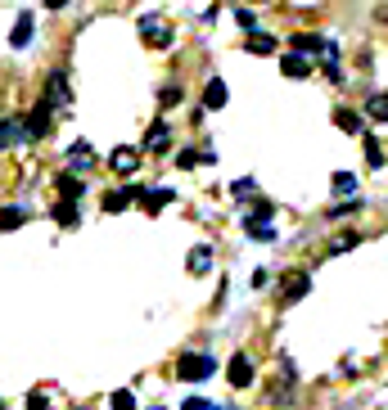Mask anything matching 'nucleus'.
<instances>
[{
    "instance_id": "nucleus-1",
    "label": "nucleus",
    "mask_w": 388,
    "mask_h": 410,
    "mask_svg": "<svg viewBox=\"0 0 388 410\" xmlns=\"http://www.w3.org/2000/svg\"><path fill=\"white\" fill-rule=\"evenodd\" d=\"M271 212L275 207L266 203V198H258V203L244 212V230H249V239H258V244H271L275 239V230H271Z\"/></svg>"
},
{
    "instance_id": "nucleus-2",
    "label": "nucleus",
    "mask_w": 388,
    "mask_h": 410,
    "mask_svg": "<svg viewBox=\"0 0 388 410\" xmlns=\"http://www.w3.org/2000/svg\"><path fill=\"white\" fill-rule=\"evenodd\" d=\"M217 375V361L208 352H186L176 361V379H186V383H203V379H212Z\"/></svg>"
},
{
    "instance_id": "nucleus-3",
    "label": "nucleus",
    "mask_w": 388,
    "mask_h": 410,
    "mask_svg": "<svg viewBox=\"0 0 388 410\" xmlns=\"http://www.w3.org/2000/svg\"><path fill=\"white\" fill-rule=\"evenodd\" d=\"M23 131H28V140H45V135L55 131V104L50 99H41V104L23 118Z\"/></svg>"
},
{
    "instance_id": "nucleus-4",
    "label": "nucleus",
    "mask_w": 388,
    "mask_h": 410,
    "mask_svg": "<svg viewBox=\"0 0 388 410\" xmlns=\"http://www.w3.org/2000/svg\"><path fill=\"white\" fill-rule=\"evenodd\" d=\"M140 203V190L136 185H122V190H108L104 198H100V207L104 212H127V207H136Z\"/></svg>"
},
{
    "instance_id": "nucleus-5",
    "label": "nucleus",
    "mask_w": 388,
    "mask_h": 410,
    "mask_svg": "<svg viewBox=\"0 0 388 410\" xmlns=\"http://www.w3.org/2000/svg\"><path fill=\"white\" fill-rule=\"evenodd\" d=\"M307 289H312V275H307V271H294V275L280 284V302L294 307V302H302V297H307Z\"/></svg>"
},
{
    "instance_id": "nucleus-6",
    "label": "nucleus",
    "mask_w": 388,
    "mask_h": 410,
    "mask_svg": "<svg viewBox=\"0 0 388 410\" xmlns=\"http://www.w3.org/2000/svg\"><path fill=\"white\" fill-rule=\"evenodd\" d=\"M140 36L154 45H172V28L159 18V14H140Z\"/></svg>"
},
{
    "instance_id": "nucleus-7",
    "label": "nucleus",
    "mask_w": 388,
    "mask_h": 410,
    "mask_svg": "<svg viewBox=\"0 0 388 410\" xmlns=\"http://www.w3.org/2000/svg\"><path fill=\"white\" fill-rule=\"evenodd\" d=\"M108 167H113L118 176H131V171L140 167V149H131V144H118L113 154H108Z\"/></svg>"
},
{
    "instance_id": "nucleus-8",
    "label": "nucleus",
    "mask_w": 388,
    "mask_h": 410,
    "mask_svg": "<svg viewBox=\"0 0 388 410\" xmlns=\"http://www.w3.org/2000/svg\"><path fill=\"white\" fill-rule=\"evenodd\" d=\"M91 167H95V149L86 140H77V144L68 149V167L64 171H77V176H81V171H91Z\"/></svg>"
},
{
    "instance_id": "nucleus-9",
    "label": "nucleus",
    "mask_w": 388,
    "mask_h": 410,
    "mask_svg": "<svg viewBox=\"0 0 388 410\" xmlns=\"http://www.w3.org/2000/svg\"><path fill=\"white\" fill-rule=\"evenodd\" d=\"M334 127L348 131V135H366V118L357 108H334Z\"/></svg>"
},
{
    "instance_id": "nucleus-10",
    "label": "nucleus",
    "mask_w": 388,
    "mask_h": 410,
    "mask_svg": "<svg viewBox=\"0 0 388 410\" xmlns=\"http://www.w3.org/2000/svg\"><path fill=\"white\" fill-rule=\"evenodd\" d=\"M172 198H176V190H167V185H159V190H140V207L144 212H163Z\"/></svg>"
},
{
    "instance_id": "nucleus-11",
    "label": "nucleus",
    "mask_w": 388,
    "mask_h": 410,
    "mask_svg": "<svg viewBox=\"0 0 388 410\" xmlns=\"http://www.w3.org/2000/svg\"><path fill=\"white\" fill-rule=\"evenodd\" d=\"M226 379L235 383V388H249V383H253V361H249L244 352H235V356H230V375H226Z\"/></svg>"
},
{
    "instance_id": "nucleus-12",
    "label": "nucleus",
    "mask_w": 388,
    "mask_h": 410,
    "mask_svg": "<svg viewBox=\"0 0 388 410\" xmlns=\"http://www.w3.org/2000/svg\"><path fill=\"white\" fill-rule=\"evenodd\" d=\"M45 99H50L55 108L72 99V91H68V77H64V72H50V77H45Z\"/></svg>"
},
{
    "instance_id": "nucleus-13",
    "label": "nucleus",
    "mask_w": 388,
    "mask_h": 410,
    "mask_svg": "<svg viewBox=\"0 0 388 410\" xmlns=\"http://www.w3.org/2000/svg\"><path fill=\"white\" fill-rule=\"evenodd\" d=\"M167 144H172V127H167V122H154V127L144 131V149H149V154H163Z\"/></svg>"
},
{
    "instance_id": "nucleus-14",
    "label": "nucleus",
    "mask_w": 388,
    "mask_h": 410,
    "mask_svg": "<svg viewBox=\"0 0 388 410\" xmlns=\"http://www.w3.org/2000/svg\"><path fill=\"white\" fill-rule=\"evenodd\" d=\"M32 32H36V18H32V14H18V18H14V32H9V45H14V50H28Z\"/></svg>"
},
{
    "instance_id": "nucleus-15",
    "label": "nucleus",
    "mask_w": 388,
    "mask_h": 410,
    "mask_svg": "<svg viewBox=\"0 0 388 410\" xmlns=\"http://www.w3.org/2000/svg\"><path fill=\"white\" fill-rule=\"evenodd\" d=\"M280 72H285V77H307V72H312V59L307 55H298V50H289V55L280 59Z\"/></svg>"
},
{
    "instance_id": "nucleus-16",
    "label": "nucleus",
    "mask_w": 388,
    "mask_h": 410,
    "mask_svg": "<svg viewBox=\"0 0 388 410\" xmlns=\"http://www.w3.org/2000/svg\"><path fill=\"white\" fill-rule=\"evenodd\" d=\"M294 379H298V375H294V365L285 361L280 383H275V392H271V402H275V406H289V402H294Z\"/></svg>"
},
{
    "instance_id": "nucleus-17",
    "label": "nucleus",
    "mask_w": 388,
    "mask_h": 410,
    "mask_svg": "<svg viewBox=\"0 0 388 410\" xmlns=\"http://www.w3.org/2000/svg\"><path fill=\"white\" fill-rule=\"evenodd\" d=\"M298 50V55H307V59H316V55H325V36H316V32H298L294 41H289Z\"/></svg>"
},
{
    "instance_id": "nucleus-18",
    "label": "nucleus",
    "mask_w": 388,
    "mask_h": 410,
    "mask_svg": "<svg viewBox=\"0 0 388 410\" xmlns=\"http://www.w3.org/2000/svg\"><path fill=\"white\" fill-rule=\"evenodd\" d=\"M28 140V131H23V118H0V149Z\"/></svg>"
},
{
    "instance_id": "nucleus-19",
    "label": "nucleus",
    "mask_w": 388,
    "mask_h": 410,
    "mask_svg": "<svg viewBox=\"0 0 388 410\" xmlns=\"http://www.w3.org/2000/svg\"><path fill=\"white\" fill-rule=\"evenodd\" d=\"M186 266L194 271V275H208V271H212V248H208V244H199V248H190V257H186Z\"/></svg>"
},
{
    "instance_id": "nucleus-20",
    "label": "nucleus",
    "mask_w": 388,
    "mask_h": 410,
    "mask_svg": "<svg viewBox=\"0 0 388 410\" xmlns=\"http://www.w3.org/2000/svg\"><path fill=\"white\" fill-rule=\"evenodd\" d=\"M366 118H370V122H388V91H370V99H366Z\"/></svg>"
},
{
    "instance_id": "nucleus-21",
    "label": "nucleus",
    "mask_w": 388,
    "mask_h": 410,
    "mask_svg": "<svg viewBox=\"0 0 388 410\" xmlns=\"http://www.w3.org/2000/svg\"><path fill=\"white\" fill-rule=\"evenodd\" d=\"M55 185H59V194H64V198H81V190H86L77 171H59V176H55Z\"/></svg>"
},
{
    "instance_id": "nucleus-22",
    "label": "nucleus",
    "mask_w": 388,
    "mask_h": 410,
    "mask_svg": "<svg viewBox=\"0 0 388 410\" xmlns=\"http://www.w3.org/2000/svg\"><path fill=\"white\" fill-rule=\"evenodd\" d=\"M244 50H249V55H275V36L271 32H249Z\"/></svg>"
},
{
    "instance_id": "nucleus-23",
    "label": "nucleus",
    "mask_w": 388,
    "mask_h": 410,
    "mask_svg": "<svg viewBox=\"0 0 388 410\" xmlns=\"http://www.w3.org/2000/svg\"><path fill=\"white\" fill-rule=\"evenodd\" d=\"M226 99H230V95H226V81L212 77L208 86H203V108H226Z\"/></svg>"
},
{
    "instance_id": "nucleus-24",
    "label": "nucleus",
    "mask_w": 388,
    "mask_h": 410,
    "mask_svg": "<svg viewBox=\"0 0 388 410\" xmlns=\"http://www.w3.org/2000/svg\"><path fill=\"white\" fill-rule=\"evenodd\" d=\"M330 190H334L338 198H353V194H357V176H353V171H334Z\"/></svg>"
},
{
    "instance_id": "nucleus-25",
    "label": "nucleus",
    "mask_w": 388,
    "mask_h": 410,
    "mask_svg": "<svg viewBox=\"0 0 388 410\" xmlns=\"http://www.w3.org/2000/svg\"><path fill=\"white\" fill-rule=\"evenodd\" d=\"M55 221H59V226H77V198H64V203H55Z\"/></svg>"
},
{
    "instance_id": "nucleus-26",
    "label": "nucleus",
    "mask_w": 388,
    "mask_h": 410,
    "mask_svg": "<svg viewBox=\"0 0 388 410\" xmlns=\"http://www.w3.org/2000/svg\"><path fill=\"white\" fill-rule=\"evenodd\" d=\"M194 163H217V158L212 154H194V149H181V154H176V167L181 171H194Z\"/></svg>"
},
{
    "instance_id": "nucleus-27",
    "label": "nucleus",
    "mask_w": 388,
    "mask_h": 410,
    "mask_svg": "<svg viewBox=\"0 0 388 410\" xmlns=\"http://www.w3.org/2000/svg\"><path fill=\"white\" fill-rule=\"evenodd\" d=\"M384 163H388V158H384V144L375 140V135H366V167H375V171H380Z\"/></svg>"
},
{
    "instance_id": "nucleus-28",
    "label": "nucleus",
    "mask_w": 388,
    "mask_h": 410,
    "mask_svg": "<svg viewBox=\"0 0 388 410\" xmlns=\"http://www.w3.org/2000/svg\"><path fill=\"white\" fill-rule=\"evenodd\" d=\"M23 221H28V212H23V207H0V230H18Z\"/></svg>"
},
{
    "instance_id": "nucleus-29",
    "label": "nucleus",
    "mask_w": 388,
    "mask_h": 410,
    "mask_svg": "<svg viewBox=\"0 0 388 410\" xmlns=\"http://www.w3.org/2000/svg\"><path fill=\"white\" fill-rule=\"evenodd\" d=\"M181 99H186V91H181V86H163V91H159V104H163V108H176Z\"/></svg>"
},
{
    "instance_id": "nucleus-30",
    "label": "nucleus",
    "mask_w": 388,
    "mask_h": 410,
    "mask_svg": "<svg viewBox=\"0 0 388 410\" xmlns=\"http://www.w3.org/2000/svg\"><path fill=\"white\" fill-rule=\"evenodd\" d=\"M108 406H113V410H136V397H131V392L122 388V392H113V397H108Z\"/></svg>"
},
{
    "instance_id": "nucleus-31",
    "label": "nucleus",
    "mask_w": 388,
    "mask_h": 410,
    "mask_svg": "<svg viewBox=\"0 0 388 410\" xmlns=\"http://www.w3.org/2000/svg\"><path fill=\"white\" fill-rule=\"evenodd\" d=\"M235 23L244 32H258V14H253V9H235Z\"/></svg>"
},
{
    "instance_id": "nucleus-32",
    "label": "nucleus",
    "mask_w": 388,
    "mask_h": 410,
    "mask_svg": "<svg viewBox=\"0 0 388 410\" xmlns=\"http://www.w3.org/2000/svg\"><path fill=\"white\" fill-rule=\"evenodd\" d=\"M325 77L334 86H343V64H338V59H325Z\"/></svg>"
},
{
    "instance_id": "nucleus-33",
    "label": "nucleus",
    "mask_w": 388,
    "mask_h": 410,
    "mask_svg": "<svg viewBox=\"0 0 388 410\" xmlns=\"http://www.w3.org/2000/svg\"><path fill=\"white\" fill-rule=\"evenodd\" d=\"M28 410H50V397H45L41 388H36V392H28Z\"/></svg>"
},
{
    "instance_id": "nucleus-34",
    "label": "nucleus",
    "mask_w": 388,
    "mask_h": 410,
    "mask_svg": "<svg viewBox=\"0 0 388 410\" xmlns=\"http://www.w3.org/2000/svg\"><path fill=\"white\" fill-rule=\"evenodd\" d=\"M230 194H235V198H239V203H244V198L253 194V181H235V185H230Z\"/></svg>"
},
{
    "instance_id": "nucleus-35",
    "label": "nucleus",
    "mask_w": 388,
    "mask_h": 410,
    "mask_svg": "<svg viewBox=\"0 0 388 410\" xmlns=\"http://www.w3.org/2000/svg\"><path fill=\"white\" fill-rule=\"evenodd\" d=\"M348 248H357V234H343V239H334L330 253H348Z\"/></svg>"
},
{
    "instance_id": "nucleus-36",
    "label": "nucleus",
    "mask_w": 388,
    "mask_h": 410,
    "mask_svg": "<svg viewBox=\"0 0 388 410\" xmlns=\"http://www.w3.org/2000/svg\"><path fill=\"white\" fill-rule=\"evenodd\" d=\"M181 410H217V406H212V402H203V397H190V402L181 406Z\"/></svg>"
},
{
    "instance_id": "nucleus-37",
    "label": "nucleus",
    "mask_w": 388,
    "mask_h": 410,
    "mask_svg": "<svg viewBox=\"0 0 388 410\" xmlns=\"http://www.w3.org/2000/svg\"><path fill=\"white\" fill-rule=\"evenodd\" d=\"M64 5H72V0H45V9H64Z\"/></svg>"
},
{
    "instance_id": "nucleus-38",
    "label": "nucleus",
    "mask_w": 388,
    "mask_h": 410,
    "mask_svg": "<svg viewBox=\"0 0 388 410\" xmlns=\"http://www.w3.org/2000/svg\"><path fill=\"white\" fill-rule=\"evenodd\" d=\"M0 410H5V402H0Z\"/></svg>"
}]
</instances>
